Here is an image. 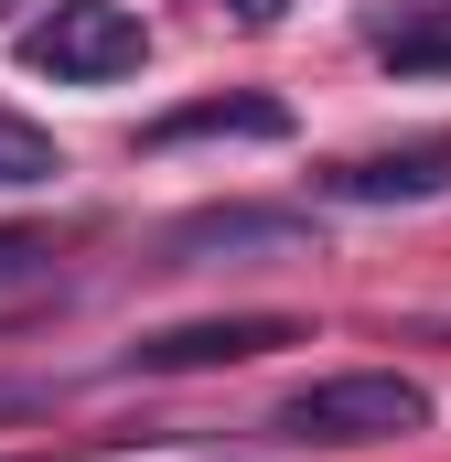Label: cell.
Here are the masks:
<instances>
[{
  "instance_id": "9",
  "label": "cell",
  "mask_w": 451,
  "mask_h": 462,
  "mask_svg": "<svg viewBox=\"0 0 451 462\" xmlns=\"http://www.w3.org/2000/svg\"><path fill=\"white\" fill-rule=\"evenodd\" d=\"M54 398H65L54 376H0V420H43Z\"/></svg>"
},
{
  "instance_id": "7",
  "label": "cell",
  "mask_w": 451,
  "mask_h": 462,
  "mask_svg": "<svg viewBox=\"0 0 451 462\" xmlns=\"http://www.w3.org/2000/svg\"><path fill=\"white\" fill-rule=\"evenodd\" d=\"M32 183H65V140L32 129L22 108H0V194H32Z\"/></svg>"
},
{
  "instance_id": "11",
  "label": "cell",
  "mask_w": 451,
  "mask_h": 462,
  "mask_svg": "<svg viewBox=\"0 0 451 462\" xmlns=\"http://www.w3.org/2000/svg\"><path fill=\"white\" fill-rule=\"evenodd\" d=\"M226 22H247V32H269V22H280V11H290V0H216Z\"/></svg>"
},
{
  "instance_id": "3",
  "label": "cell",
  "mask_w": 451,
  "mask_h": 462,
  "mask_svg": "<svg viewBox=\"0 0 451 462\" xmlns=\"http://www.w3.org/2000/svg\"><path fill=\"white\" fill-rule=\"evenodd\" d=\"M323 226L301 205H194L151 236V269H216V258H312Z\"/></svg>"
},
{
  "instance_id": "5",
  "label": "cell",
  "mask_w": 451,
  "mask_h": 462,
  "mask_svg": "<svg viewBox=\"0 0 451 462\" xmlns=\"http://www.w3.org/2000/svg\"><path fill=\"white\" fill-rule=\"evenodd\" d=\"M323 194H334V205H430V194H451V129H419V140H398V151L323 162Z\"/></svg>"
},
{
  "instance_id": "4",
  "label": "cell",
  "mask_w": 451,
  "mask_h": 462,
  "mask_svg": "<svg viewBox=\"0 0 451 462\" xmlns=\"http://www.w3.org/2000/svg\"><path fill=\"white\" fill-rule=\"evenodd\" d=\"M312 345L301 312H216V323H161L118 355V376H205V365H247V355Z\"/></svg>"
},
{
  "instance_id": "8",
  "label": "cell",
  "mask_w": 451,
  "mask_h": 462,
  "mask_svg": "<svg viewBox=\"0 0 451 462\" xmlns=\"http://www.w3.org/2000/svg\"><path fill=\"white\" fill-rule=\"evenodd\" d=\"M387 65L398 76H451V32H387Z\"/></svg>"
},
{
  "instance_id": "10",
  "label": "cell",
  "mask_w": 451,
  "mask_h": 462,
  "mask_svg": "<svg viewBox=\"0 0 451 462\" xmlns=\"http://www.w3.org/2000/svg\"><path fill=\"white\" fill-rule=\"evenodd\" d=\"M43 258H54V247L32 226H0V280H22V269H43Z\"/></svg>"
},
{
  "instance_id": "6",
  "label": "cell",
  "mask_w": 451,
  "mask_h": 462,
  "mask_svg": "<svg viewBox=\"0 0 451 462\" xmlns=\"http://www.w3.org/2000/svg\"><path fill=\"white\" fill-rule=\"evenodd\" d=\"M140 140L151 151H183V140H290V108L280 97H194V108H161Z\"/></svg>"
},
{
  "instance_id": "2",
  "label": "cell",
  "mask_w": 451,
  "mask_h": 462,
  "mask_svg": "<svg viewBox=\"0 0 451 462\" xmlns=\"http://www.w3.org/2000/svg\"><path fill=\"white\" fill-rule=\"evenodd\" d=\"M11 54H22L32 76H54V87H108V76H129V65L151 54V32H140V11H118V0H54V11H32V22L11 32Z\"/></svg>"
},
{
  "instance_id": "1",
  "label": "cell",
  "mask_w": 451,
  "mask_h": 462,
  "mask_svg": "<svg viewBox=\"0 0 451 462\" xmlns=\"http://www.w3.org/2000/svg\"><path fill=\"white\" fill-rule=\"evenodd\" d=\"M269 430H280V441H301V452H376V441L430 430V387H419V376H398V365L312 376L301 398H280V409H269Z\"/></svg>"
}]
</instances>
